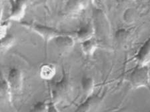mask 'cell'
<instances>
[{
	"label": "cell",
	"mask_w": 150,
	"mask_h": 112,
	"mask_svg": "<svg viewBox=\"0 0 150 112\" xmlns=\"http://www.w3.org/2000/svg\"><path fill=\"white\" fill-rule=\"evenodd\" d=\"M127 80L133 90L146 88L150 91L149 66L136 65L127 76Z\"/></svg>",
	"instance_id": "cell-1"
},
{
	"label": "cell",
	"mask_w": 150,
	"mask_h": 112,
	"mask_svg": "<svg viewBox=\"0 0 150 112\" xmlns=\"http://www.w3.org/2000/svg\"><path fill=\"white\" fill-rule=\"evenodd\" d=\"M21 26L35 33L42 38L45 45L51 40H54L57 37L61 36L62 35L66 34L67 33H64L57 29L45 25H42L33 21H21L19 23Z\"/></svg>",
	"instance_id": "cell-2"
},
{
	"label": "cell",
	"mask_w": 150,
	"mask_h": 112,
	"mask_svg": "<svg viewBox=\"0 0 150 112\" xmlns=\"http://www.w3.org/2000/svg\"><path fill=\"white\" fill-rule=\"evenodd\" d=\"M6 79L11 100L13 102L14 97L19 96L22 91L23 84V74L19 69L12 68L9 70Z\"/></svg>",
	"instance_id": "cell-3"
},
{
	"label": "cell",
	"mask_w": 150,
	"mask_h": 112,
	"mask_svg": "<svg viewBox=\"0 0 150 112\" xmlns=\"http://www.w3.org/2000/svg\"><path fill=\"white\" fill-rule=\"evenodd\" d=\"M66 74L62 80L59 82L53 83L50 89V98L56 105L59 102H62L66 99L70 94L71 87H70L68 79Z\"/></svg>",
	"instance_id": "cell-4"
},
{
	"label": "cell",
	"mask_w": 150,
	"mask_h": 112,
	"mask_svg": "<svg viewBox=\"0 0 150 112\" xmlns=\"http://www.w3.org/2000/svg\"><path fill=\"white\" fill-rule=\"evenodd\" d=\"M136 65L149 66L150 64V37L147 38L133 58Z\"/></svg>",
	"instance_id": "cell-5"
},
{
	"label": "cell",
	"mask_w": 150,
	"mask_h": 112,
	"mask_svg": "<svg viewBox=\"0 0 150 112\" xmlns=\"http://www.w3.org/2000/svg\"><path fill=\"white\" fill-rule=\"evenodd\" d=\"M10 4V14L7 19V21L21 22L27 9V2L25 1H11Z\"/></svg>",
	"instance_id": "cell-6"
},
{
	"label": "cell",
	"mask_w": 150,
	"mask_h": 112,
	"mask_svg": "<svg viewBox=\"0 0 150 112\" xmlns=\"http://www.w3.org/2000/svg\"><path fill=\"white\" fill-rule=\"evenodd\" d=\"M101 97L98 95H91L88 98L83 99L75 112H91L101 102Z\"/></svg>",
	"instance_id": "cell-7"
},
{
	"label": "cell",
	"mask_w": 150,
	"mask_h": 112,
	"mask_svg": "<svg viewBox=\"0 0 150 112\" xmlns=\"http://www.w3.org/2000/svg\"><path fill=\"white\" fill-rule=\"evenodd\" d=\"M96 34V30L94 27L93 23L89 21L86 24L79 29L76 33V37L80 42L86 41L89 39L93 38V35Z\"/></svg>",
	"instance_id": "cell-8"
},
{
	"label": "cell",
	"mask_w": 150,
	"mask_h": 112,
	"mask_svg": "<svg viewBox=\"0 0 150 112\" xmlns=\"http://www.w3.org/2000/svg\"><path fill=\"white\" fill-rule=\"evenodd\" d=\"M58 49L63 52L69 51L75 45V39L69 33L62 35L54 39Z\"/></svg>",
	"instance_id": "cell-9"
},
{
	"label": "cell",
	"mask_w": 150,
	"mask_h": 112,
	"mask_svg": "<svg viewBox=\"0 0 150 112\" xmlns=\"http://www.w3.org/2000/svg\"><path fill=\"white\" fill-rule=\"evenodd\" d=\"M95 83L92 78L85 76L81 80V88L83 94V99L93 95Z\"/></svg>",
	"instance_id": "cell-10"
},
{
	"label": "cell",
	"mask_w": 150,
	"mask_h": 112,
	"mask_svg": "<svg viewBox=\"0 0 150 112\" xmlns=\"http://www.w3.org/2000/svg\"><path fill=\"white\" fill-rule=\"evenodd\" d=\"M56 73V69L52 64H45L41 66L40 69V76L42 79L50 81L52 80Z\"/></svg>",
	"instance_id": "cell-11"
},
{
	"label": "cell",
	"mask_w": 150,
	"mask_h": 112,
	"mask_svg": "<svg viewBox=\"0 0 150 112\" xmlns=\"http://www.w3.org/2000/svg\"><path fill=\"white\" fill-rule=\"evenodd\" d=\"M99 43L96 39H89L86 41L81 42V50L83 53L87 56H91L98 48Z\"/></svg>",
	"instance_id": "cell-12"
},
{
	"label": "cell",
	"mask_w": 150,
	"mask_h": 112,
	"mask_svg": "<svg viewBox=\"0 0 150 112\" xmlns=\"http://www.w3.org/2000/svg\"><path fill=\"white\" fill-rule=\"evenodd\" d=\"M88 2L85 1H71L68 2L66 11L71 15L79 13L86 8Z\"/></svg>",
	"instance_id": "cell-13"
},
{
	"label": "cell",
	"mask_w": 150,
	"mask_h": 112,
	"mask_svg": "<svg viewBox=\"0 0 150 112\" xmlns=\"http://www.w3.org/2000/svg\"><path fill=\"white\" fill-rule=\"evenodd\" d=\"M15 42V38L11 35H7V36L1 39V51L9 49L11 47L13 46V45Z\"/></svg>",
	"instance_id": "cell-14"
},
{
	"label": "cell",
	"mask_w": 150,
	"mask_h": 112,
	"mask_svg": "<svg viewBox=\"0 0 150 112\" xmlns=\"http://www.w3.org/2000/svg\"><path fill=\"white\" fill-rule=\"evenodd\" d=\"M49 102H39L31 108L30 112H48Z\"/></svg>",
	"instance_id": "cell-15"
},
{
	"label": "cell",
	"mask_w": 150,
	"mask_h": 112,
	"mask_svg": "<svg viewBox=\"0 0 150 112\" xmlns=\"http://www.w3.org/2000/svg\"><path fill=\"white\" fill-rule=\"evenodd\" d=\"M9 26V21H4L1 23V39H4V38L6 37L7 35V32H8V28Z\"/></svg>",
	"instance_id": "cell-16"
},
{
	"label": "cell",
	"mask_w": 150,
	"mask_h": 112,
	"mask_svg": "<svg viewBox=\"0 0 150 112\" xmlns=\"http://www.w3.org/2000/svg\"><path fill=\"white\" fill-rule=\"evenodd\" d=\"M48 112H59L56 108V105L50 98L49 99V110H48Z\"/></svg>",
	"instance_id": "cell-17"
},
{
	"label": "cell",
	"mask_w": 150,
	"mask_h": 112,
	"mask_svg": "<svg viewBox=\"0 0 150 112\" xmlns=\"http://www.w3.org/2000/svg\"><path fill=\"white\" fill-rule=\"evenodd\" d=\"M134 112H150V110L146 111H134Z\"/></svg>",
	"instance_id": "cell-18"
}]
</instances>
